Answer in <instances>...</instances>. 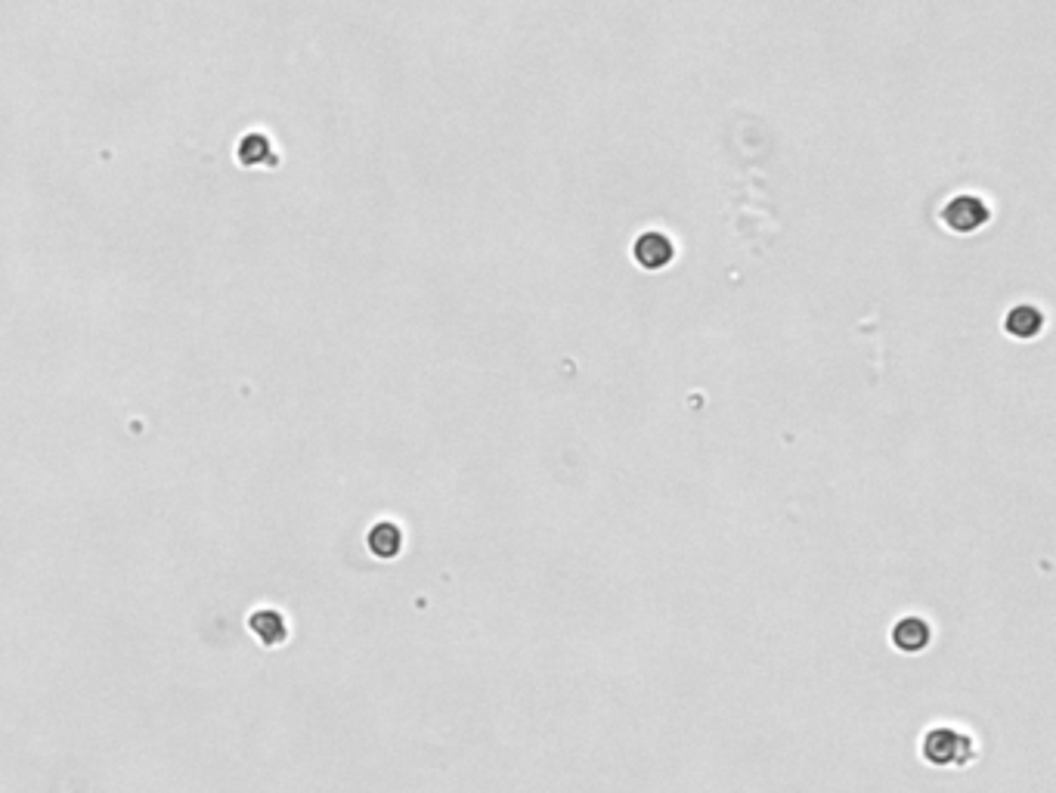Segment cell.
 Wrapping results in <instances>:
<instances>
[{
    "label": "cell",
    "mask_w": 1056,
    "mask_h": 793,
    "mask_svg": "<svg viewBox=\"0 0 1056 793\" xmlns=\"http://www.w3.org/2000/svg\"><path fill=\"white\" fill-rule=\"evenodd\" d=\"M920 753L930 766L936 769H960L976 756V744L967 732H960L954 725H939L923 735Z\"/></svg>",
    "instance_id": "obj_1"
},
{
    "label": "cell",
    "mask_w": 1056,
    "mask_h": 793,
    "mask_svg": "<svg viewBox=\"0 0 1056 793\" xmlns=\"http://www.w3.org/2000/svg\"><path fill=\"white\" fill-rule=\"evenodd\" d=\"M988 217H991L988 202L973 193H960V196L948 199V205L942 208L945 227L954 233H976L979 227L988 224Z\"/></svg>",
    "instance_id": "obj_2"
},
{
    "label": "cell",
    "mask_w": 1056,
    "mask_h": 793,
    "mask_svg": "<svg viewBox=\"0 0 1056 793\" xmlns=\"http://www.w3.org/2000/svg\"><path fill=\"white\" fill-rule=\"evenodd\" d=\"M672 255H676L672 239L657 230H648L632 242V258L642 270H663L672 261Z\"/></svg>",
    "instance_id": "obj_3"
},
{
    "label": "cell",
    "mask_w": 1056,
    "mask_h": 793,
    "mask_svg": "<svg viewBox=\"0 0 1056 793\" xmlns=\"http://www.w3.org/2000/svg\"><path fill=\"white\" fill-rule=\"evenodd\" d=\"M892 642L899 651H923L926 645L933 642V626L926 623L923 617H902L892 629Z\"/></svg>",
    "instance_id": "obj_4"
},
{
    "label": "cell",
    "mask_w": 1056,
    "mask_h": 793,
    "mask_svg": "<svg viewBox=\"0 0 1056 793\" xmlns=\"http://www.w3.org/2000/svg\"><path fill=\"white\" fill-rule=\"evenodd\" d=\"M366 546L375 558H397L403 552V530L394 521H378L366 536Z\"/></svg>",
    "instance_id": "obj_5"
},
{
    "label": "cell",
    "mask_w": 1056,
    "mask_h": 793,
    "mask_svg": "<svg viewBox=\"0 0 1056 793\" xmlns=\"http://www.w3.org/2000/svg\"><path fill=\"white\" fill-rule=\"evenodd\" d=\"M1041 329H1044V313L1032 304H1016L1004 316V332H1010L1013 338H1035Z\"/></svg>",
    "instance_id": "obj_6"
},
{
    "label": "cell",
    "mask_w": 1056,
    "mask_h": 793,
    "mask_svg": "<svg viewBox=\"0 0 1056 793\" xmlns=\"http://www.w3.org/2000/svg\"><path fill=\"white\" fill-rule=\"evenodd\" d=\"M248 629L258 636L267 648L273 645H282L285 636H288V626H285V617L279 611H254L248 617Z\"/></svg>",
    "instance_id": "obj_7"
},
{
    "label": "cell",
    "mask_w": 1056,
    "mask_h": 793,
    "mask_svg": "<svg viewBox=\"0 0 1056 793\" xmlns=\"http://www.w3.org/2000/svg\"><path fill=\"white\" fill-rule=\"evenodd\" d=\"M239 158H242L245 165H258L261 158H267V162H276V155L270 152L267 137H261V134H251V137H245V140H242V146H239Z\"/></svg>",
    "instance_id": "obj_8"
}]
</instances>
